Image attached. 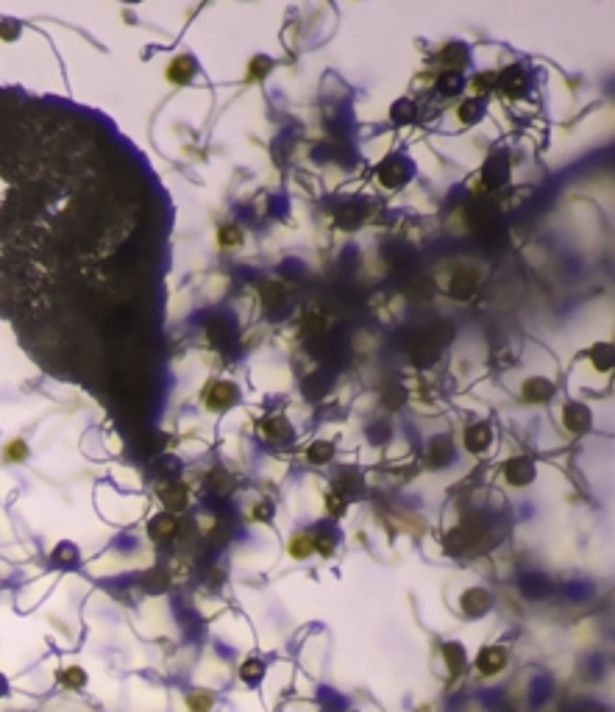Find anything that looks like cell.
Returning a JSON list of instances; mask_svg holds the SVG:
<instances>
[{
    "instance_id": "obj_1",
    "label": "cell",
    "mask_w": 615,
    "mask_h": 712,
    "mask_svg": "<svg viewBox=\"0 0 615 712\" xmlns=\"http://www.w3.org/2000/svg\"><path fill=\"white\" fill-rule=\"evenodd\" d=\"M195 73H198V62L192 56H176L170 62V67L164 70V79L170 81V83H176V86H187L190 81L195 79Z\"/></svg>"
},
{
    "instance_id": "obj_2",
    "label": "cell",
    "mask_w": 615,
    "mask_h": 712,
    "mask_svg": "<svg viewBox=\"0 0 615 712\" xmlns=\"http://www.w3.org/2000/svg\"><path fill=\"white\" fill-rule=\"evenodd\" d=\"M234 401H237V387L229 384V382H212L204 390V403L209 409H226Z\"/></svg>"
},
{
    "instance_id": "obj_3",
    "label": "cell",
    "mask_w": 615,
    "mask_h": 712,
    "mask_svg": "<svg viewBox=\"0 0 615 712\" xmlns=\"http://www.w3.org/2000/svg\"><path fill=\"white\" fill-rule=\"evenodd\" d=\"M562 420H565V426L571 431H585L590 426V412L585 406H579V403H571V406L562 409Z\"/></svg>"
},
{
    "instance_id": "obj_4",
    "label": "cell",
    "mask_w": 615,
    "mask_h": 712,
    "mask_svg": "<svg viewBox=\"0 0 615 712\" xmlns=\"http://www.w3.org/2000/svg\"><path fill=\"white\" fill-rule=\"evenodd\" d=\"M465 445H468V451H473V454H482V451L490 445V429H487L484 423H476V426H470V429L465 431Z\"/></svg>"
},
{
    "instance_id": "obj_5",
    "label": "cell",
    "mask_w": 615,
    "mask_h": 712,
    "mask_svg": "<svg viewBox=\"0 0 615 712\" xmlns=\"http://www.w3.org/2000/svg\"><path fill=\"white\" fill-rule=\"evenodd\" d=\"M159 498H161V504H164L170 512H178V509L187 504L190 492H187V487H181V484H170V487H161V490H159Z\"/></svg>"
},
{
    "instance_id": "obj_6",
    "label": "cell",
    "mask_w": 615,
    "mask_h": 712,
    "mask_svg": "<svg viewBox=\"0 0 615 712\" xmlns=\"http://www.w3.org/2000/svg\"><path fill=\"white\" fill-rule=\"evenodd\" d=\"M507 478H510V484H529L532 478H535V465L529 462V459H512L510 465H507Z\"/></svg>"
},
{
    "instance_id": "obj_7",
    "label": "cell",
    "mask_w": 615,
    "mask_h": 712,
    "mask_svg": "<svg viewBox=\"0 0 615 712\" xmlns=\"http://www.w3.org/2000/svg\"><path fill=\"white\" fill-rule=\"evenodd\" d=\"M498 83H501V89H504V95H507V98H518V95L524 92V76H521V67H510V70L498 79Z\"/></svg>"
},
{
    "instance_id": "obj_8",
    "label": "cell",
    "mask_w": 615,
    "mask_h": 712,
    "mask_svg": "<svg viewBox=\"0 0 615 712\" xmlns=\"http://www.w3.org/2000/svg\"><path fill=\"white\" fill-rule=\"evenodd\" d=\"M25 457H28V445H25V440L14 437V440H8V443L3 445V462L17 465V462H25Z\"/></svg>"
},
{
    "instance_id": "obj_9",
    "label": "cell",
    "mask_w": 615,
    "mask_h": 712,
    "mask_svg": "<svg viewBox=\"0 0 615 712\" xmlns=\"http://www.w3.org/2000/svg\"><path fill=\"white\" fill-rule=\"evenodd\" d=\"M554 393V387L548 384V382H543V379H532L527 387H524V398L529 401V403H538L543 398H548Z\"/></svg>"
},
{
    "instance_id": "obj_10",
    "label": "cell",
    "mask_w": 615,
    "mask_h": 712,
    "mask_svg": "<svg viewBox=\"0 0 615 712\" xmlns=\"http://www.w3.org/2000/svg\"><path fill=\"white\" fill-rule=\"evenodd\" d=\"M482 112H484V103H482V100H468V103H462L460 106L457 117H460L465 126H470V123L482 120Z\"/></svg>"
},
{
    "instance_id": "obj_11",
    "label": "cell",
    "mask_w": 615,
    "mask_h": 712,
    "mask_svg": "<svg viewBox=\"0 0 615 712\" xmlns=\"http://www.w3.org/2000/svg\"><path fill=\"white\" fill-rule=\"evenodd\" d=\"M312 551H315V543H312L309 535H296V537L290 540V554L296 556V559H307Z\"/></svg>"
},
{
    "instance_id": "obj_12",
    "label": "cell",
    "mask_w": 615,
    "mask_h": 712,
    "mask_svg": "<svg viewBox=\"0 0 615 712\" xmlns=\"http://www.w3.org/2000/svg\"><path fill=\"white\" fill-rule=\"evenodd\" d=\"M218 242H220V248H237V245H242V229L234 226V223H226V226L220 229V234H218Z\"/></svg>"
},
{
    "instance_id": "obj_13",
    "label": "cell",
    "mask_w": 615,
    "mask_h": 712,
    "mask_svg": "<svg viewBox=\"0 0 615 712\" xmlns=\"http://www.w3.org/2000/svg\"><path fill=\"white\" fill-rule=\"evenodd\" d=\"M267 73H270V59H265V56H259V59H251L245 81H259V79H265Z\"/></svg>"
},
{
    "instance_id": "obj_14",
    "label": "cell",
    "mask_w": 615,
    "mask_h": 712,
    "mask_svg": "<svg viewBox=\"0 0 615 712\" xmlns=\"http://www.w3.org/2000/svg\"><path fill=\"white\" fill-rule=\"evenodd\" d=\"M173 523H176V520H173V515H159L154 523H151V537L159 540L164 532H173Z\"/></svg>"
},
{
    "instance_id": "obj_15",
    "label": "cell",
    "mask_w": 615,
    "mask_h": 712,
    "mask_svg": "<svg viewBox=\"0 0 615 712\" xmlns=\"http://www.w3.org/2000/svg\"><path fill=\"white\" fill-rule=\"evenodd\" d=\"M473 86L479 92H490V89H498V73H482L473 79Z\"/></svg>"
},
{
    "instance_id": "obj_16",
    "label": "cell",
    "mask_w": 615,
    "mask_h": 712,
    "mask_svg": "<svg viewBox=\"0 0 615 712\" xmlns=\"http://www.w3.org/2000/svg\"><path fill=\"white\" fill-rule=\"evenodd\" d=\"M309 459H312V462H326V459H331V445H329V443H315V445L309 448Z\"/></svg>"
},
{
    "instance_id": "obj_17",
    "label": "cell",
    "mask_w": 615,
    "mask_h": 712,
    "mask_svg": "<svg viewBox=\"0 0 615 712\" xmlns=\"http://www.w3.org/2000/svg\"><path fill=\"white\" fill-rule=\"evenodd\" d=\"M0 36H3V39H17V36H20V25L11 22V20H3V22H0Z\"/></svg>"
},
{
    "instance_id": "obj_18",
    "label": "cell",
    "mask_w": 615,
    "mask_h": 712,
    "mask_svg": "<svg viewBox=\"0 0 615 712\" xmlns=\"http://www.w3.org/2000/svg\"><path fill=\"white\" fill-rule=\"evenodd\" d=\"M460 92V79L457 76H449V81L443 83V95H457Z\"/></svg>"
},
{
    "instance_id": "obj_19",
    "label": "cell",
    "mask_w": 615,
    "mask_h": 712,
    "mask_svg": "<svg viewBox=\"0 0 615 712\" xmlns=\"http://www.w3.org/2000/svg\"><path fill=\"white\" fill-rule=\"evenodd\" d=\"M251 518H256V520H270V506H267V504H259V506L251 512Z\"/></svg>"
}]
</instances>
